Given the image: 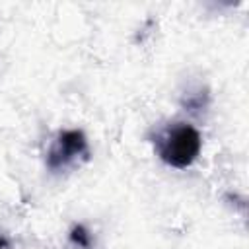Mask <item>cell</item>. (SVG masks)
I'll return each instance as SVG.
<instances>
[{"label": "cell", "mask_w": 249, "mask_h": 249, "mask_svg": "<svg viewBox=\"0 0 249 249\" xmlns=\"http://www.w3.org/2000/svg\"><path fill=\"white\" fill-rule=\"evenodd\" d=\"M8 247H10V241L4 235H0V249H8Z\"/></svg>", "instance_id": "5b68a950"}, {"label": "cell", "mask_w": 249, "mask_h": 249, "mask_svg": "<svg viewBox=\"0 0 249 249\" xmlns=\"http://www.w3.org/2000/svg\"><path fill=\"white\" fill-rule=\"evenodd\" d=\"M181 105L189 113H198V111L206 109V105H208V89L198 88V89L185 91L183 97H181Z\"/></svg>", "instance_id": "3957f363"}, {"label": "cell", "mask_w": 249, "mask_h": 249, "mask_svg": "<svg viewBox=\"0 0 249 249\" xmlns=\"http://www.w3.org/2000/svg\"><path fill=\"white\" fill-rule=\"evenodd\" d=\"M88 158H89V146L86 134L78 128H68V130H60L54 136V140L47 150L45 163L51 171H64L76 161Z\"/></svg>", "instance_id": "7a4b0ae2"}, {"label": "cell", "mask_w": 249, "mask_h": 249, "mask_svg": "<svg viewBox=\"0 0 249 249\" xmlns=\"http://www.w3.org/2000/svg\"><path fill=\"white\" fill-rule=\"evenodd\" d=\"M160 160L175 169L191 167L202 148L200 132L189 123H173L160 130L154 140Z\"/></svg>", "instance_id": "6da1fadb"}, {"label": "cell", "mask_w": 249, "mask_h": 249, "mask_svg": "<svg viewBox=\"0 0 249 249\" xmlns=\"http://www.w3.org/2000/svg\"><path fill=\"white\" fill-rule=\"evenodd\" d=\"M70 241L80 249H91V245H93L91 233L84 224H74L70 228Z\"/></svg>", "instance_id": "277c9868"}]
</instances>
